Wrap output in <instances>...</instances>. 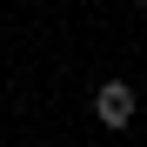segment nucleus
Listing matches in <instances>:
<instances>
[{"mask_svg": "<svg viewBox=\"0 0 147 147\" xmlns=\"http://www.w3.org/2000/svg\"><path fill=\"white\" fill-rule=\"evenodd\" d=\"M134 87L127 80H100V87H94V120H100V127H127V120H134Z\"/></svg>", "mask_w": 147, "mask_h": 147, "instance_id": "nucleus-1", "label": "nucleus"}, {"mask_svg": "<svg viewBox=\"0 0 147 147\" xmlns=\"http://www.w3.org/2000/svg\"><path fill=\"white\" fill-rule=\"evenodd\" d=\"M134 7H147V0H134Z\"/></svg>", "mask_w": 147, "mask_h": 147, "instance_id": "nucleus-2", "label": "nucleus"}]
</instances>
